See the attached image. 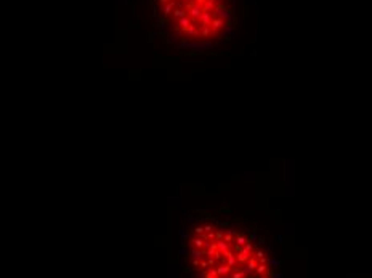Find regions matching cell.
Masks as SVG:
<instances>
[{
    "mask_svg": "<svg viewBox=\"0 0 372 278\" xmlns=\"http://www.w3.org/2000/svg\"><path fill=\"white\" fill-rule=\"evenodd\" d=\"M160 5L157 27L173 26L180 46L205 48L212 37L231 27L233 10L224 0H156ZM221 39V37H220Z\"/></svg>",
    "mask_w": 372,
    "mask_h": 278,
    "instance_id": "1",
    "label": "cell"
}]
</instances>
